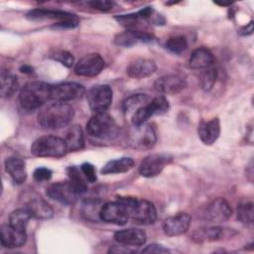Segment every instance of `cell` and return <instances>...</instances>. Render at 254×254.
I'll list each match as a JSON object with an SVG mask.
<instances>
[{
	"instance_id": "8d00e7d4",
	"label": "cell",
	"mask_w": 254,
	"mask_h": 254,
	"mask_svg": "<svg viewBox=\"0 0 254 254\" xmlns=\"http://www.w3.org/2000/svg\"><path fill=\"white\" fill-rule=\"evenodd\" d=\"M115 20L122 26L126 27L127 30H135L137 25L143 21L138 12L127 15H118L115 17Z\"/></svg>"
},
{
	"instance_id": "7402d4cb",
	"label": "cell",
	"mask_w": 254,
	"mask_h": 254,
	"mask_svg": "<svg viewBox=\"0 0 254 254\" xmlns=\"http://www.w3.org/2000/svg\"><path fill=\"white\" fill-rule=\"evenodd\" d=\"M197 132L203 144H213L220 134V123L218 118H212L209 121H201L198 125Z\"/></svg>"
},
{
	"instance_id": "d590c367",
	"label": "cell",
	"mask_w": 254,
	"mask_h": 254,
	"mask_svg": "<svg viewBox=\"0 0 254 254\" xmlns=\"http://www.w3.org/2000/svg\"><path fill=\"white\" fill-rule=\"evenodd\" d=\"M166 48L172 53L181 54L188 48L187 39L184 36L172 37L167 41Z\"/></svg>"
},
{
	"instance_id": "ffe728a7",
	"label": "cell",
	"mask_w": 254,
	"mask_h": 254,
	"mask_svg": "<svg viewBox=\"0 0 254 254\" xmlns=\"http://www.w3.org/2000/svg\"><path fill=\"white\" fill-rule=\"evenodd\" d=\"M157 69V64L150 59H137L129 64L126 73L133 78H144L153 74Z\"/></svg>"
},
{
	"instance_id": "3957f363",
	"label": "cell",
	"mask_w": 254,
	"mask_h": 254,
	"mask_svg": "<svg viewBox=\"0 0 254 254\" xmlns=\"http://www.w3.org/2000/svg\"><path fill=\"white\" fill-rule=\"evenodd\" d=\"M117 199L126 205L129 217L136 223L147 225L155 222L157 211L151 201L130 196H119Z\"/></svg>"
},
{
	"instance_id": "1f68e13d",
	"label": "cell",
	"mask_w": 254,
	"mask_h": 254,
	"mask_svg": "<svg viewBox=\"0 0 254 254\" xmlns=\"http://www.w3.org/2000/svg\"><path fill=\"white\" fill-rule=\"evenodd\" d=\"M217 78V71L213 66H209L207 68L201 69L199 74V83L203 90H210Z\"/></svg>"
},
{
	"instance_id": "83f0119b",
	"label": "cell",
	"mask_w": 254,
	"mask_h": 254,
	"mask_svg": "<svg viewBox=\"0 0 254 254\" xmlns=\"http://www.w3.org/2000/svg\"><path fill=\"white\" fill-rule=\"evenodd\" d=\"M66 175L68 177L69 184L77 194L83 193L87 190V180L80 169L75 166H70L66 169Z\"/></svg>"
},
{
	"instance_id": "277c9868",
	"label": "cell",
	"mask_w": 254,
	"mask_h": 254,
	"mask_svg": "<svg viewBox=\"0 0 254 254\" xmlns=\"http://www.w3.org/2000/svg\"><path fill=\"white\" fill-rule=\"evenodd\" d=\"M66 152L64 139L53 135L39 137L31 146V153L36 157L60 158L64 156Z\"/></svg>"
},
{
	"instance_id": "6da1fadb",
	"label": "cell",
	"mask_w": 254,
	"mask_h": 254,
	"mask_svg": "<svg viewBox=\"0 0 254 254\" xmlns=\"http://www.w3.org/2000/svg\"><path fill=\"white\" fill-rule=\"evenodd\" d=\"M74 116L73 108L65 102L52 103L38 115L39 124L46 129H61L67 126Z\"/></svg>"
},
{
	"instance_id": "9a60e30c",
	"label": "cell",
	"mask_w": 254,
	"mask_h": 254,
	"mask_svg": "<svg viewBox=\"0 0 254 254\" xmlns=\"http://www.w3.org/2000/svg\"><path fill=\"white\" fill-rule=\"evenodd\" d=\"M47 194L50 198L65 205L72 204L77 195L68 181L58 182L51 185L47 189Z\"/></svg>"
},
{
	"instance_id": "e0dca14e",
	"label": "cell",
	"mask_w": 254,
	"mask_h": 254,
	"mask_svg": "<svg viewBox=\"0 0 254 254\" xmlns=\"http://www.w3.org/2000/svg\"><path fill=\"white\" fill-rule=\"evenodd\" d=\"M186 79L179 74H166L154 82L155 89L162 94H177L186 87Z\"/></svg>"
},
{
	"instance_id": "44dd1931",
	"label": "cell",
	"mask_w": 254,
	"mask_h": 254,
	"mask_svg": "<svg viewBox=\"0 0 254 254\" xmlns=\"http://www.w3.org/2000/svg\"><path fill=\"white\" fill-rule=\"evenodd\" d=\"M153 36L147 32L139 30H126L116 35L114 42L116 45L121 47H132L138 43L151 42Z\"/></svg>"
},
{
	"instance_id": "ac0fdd59",
	"label": "cell",
	"mask_w": 254,
	"mask_h": 254,
	"mask_svg": "<svg viewBox=\"0 0 254 254\" xmlns=\"http://www.w3.org/2000/svg\"><path fill=\"white\" fill-rule=\"evenodd\" d=\"M0 232L1 244L6 248H17L23 246L26 243V231L14 228L10 224L2 225Z\"/></svg>"
},
{
	"instance_id": "2e32d148",
	"label": "cell",
	"mask_w": 254,
	"mask_h": 254,
	"mask_svg": "<svg viewBox=\"0 0 254 254\" xmlns=\"http://www.w3.org/2000/svg\"><path fill=\"white\" fill-rule=\"evenodd\" d=\"M191 217L186 212H180L167 217L163 222V230L168 236H179L186 233L190 225Z\"/></svg>"
},
{
	"instance_id": "ee69618b",
	"label": "cell",
	"mask_w": 254,
	"mask_h": 254,
	"mask_svg": "<svg viewBox=\"0 0 254 254\" xmlns=\"http://www.w3.org/2000/svg\"><path fill=\"white\" fill-rule=\"evenodd\" d=\"M253 32V22L251 21L249 24H247L246 26H243L240 30H239V34L242 36H246V35H250Z\"/></svg>"
},
{
	"instance_id": "52a82bcc",
	"label": "cell",
	"mask_w": 254,
	"mask_h": 254,
	"mask_svg": "<svg viewBox=\"0 0 254 254\" xmlns=\"http://www.w3.org/2000/svg\"><path fill=\"white\" fill-rule=\"evenodd\" d=\"M112 88L107 84H97L88 89L86 100L89 108L95 113L106 112L112 103Z\"/></svg>"
},
{
	"instance_id": "d4e9b609",
	"label": "cell",
	"mask_w": 254,
	"mask_h": 254,
	"mask_svg": "<svg viewBox=\"0 0 254 254\" xmlns=\"http://www.w3.org/2000/svg\"><path fill=\"white\" fill-rule=\"evenodd\" d=\"M227 230L220 226H206L196 229L192 233V239L195 242H204V241H217L226 236Z\"/></svg>"
},
{
	"instance_id": "603a6c76",
	"label": "cell",
	"mask_w": 254,
	"mask_h": 254,
	"mask_svg": "<svg viewBox=\"0 0 254 254\" xmlns=\"http://www.w3.org/2000/svg\"><path fill=\"white\" fill-rule=\"evenodd\" d=\"M6 172L10 175L15 184L21 185L27 179L26 164L24 160L18 157H9L5 161Z\"/></svg>"
},
{
	"instance_id": "cb8c5ba5",
	"label": "cell",
	"mask_w": 254,
	"mask_h": 254,
	"mask_svg": "<svg viewBox=\"0 0 254 254\" xmlns=\"http://www.w3.org/2000/svg\"><path fill=\"white\" fill-rule=\"evenodd\" d=\"M214 63V56L212 53L203 47L197 48L192 51L189 64L191 68L194 69H204L212 66Z\"/></svg>"
},
{
	"instance_id": "8992f818",
	"label": "cell",
	"mask_w": 254,
	"mask_h": 254,
	"mask_svg": "<svg viewBox=\"0 0 254 254\" xmlns=\"http://www.w3.org/2000/svg\"><path fill=\"white\" fill-rule=\"evenodd\" d=\"M27 18L33 21L54 20L57 27L68 29L76 27L79 23L78 18L74 14L52 9H34L27 14Z\"/></svg>"
},
{
	"instance_id": "836d02e7",
	"label": "cell",
	"mask_w": 254,
	"mask_h": 254,
	"mask_svg": "<svg viewBox=\"0 0 254 254\" xmlns=\"http://www.w3.org/2000/svg\"><path fill=\"white\" fill-rule=\"evenodd\" d=\"M149 106L153 112V115H162L168 112L170 108L169 101L164 95H159L149 101Z\"/></svg>"
},
{
	"instance_id": "d6986e66",
	"label": "cell",
	"mask_w": 254,
	"mask_h": 254,
	"mask_svg": "<svg viewBox=\"0 0 254 254\" xmlns=\"http://www.w3.org/2000/svg\"><path fill=\"white\" fill-rule=\"evenodd\" d=\"M114 239L122 245L139 247L145 244L147 235L140 228H127L116 231L114 233Z\"/></svg>"
},
{
	"instance_id": "f546056e",
	"label": "cell",
	"mask_w": 254,
	"mask_h": 254,
	"mask_svg": "<svg viewBox=\"0 0 254 254\" xmlns=\"http://www.w3.org/2000/svg\"><path fill=\"white\" fill-rule=\"evenodd\" d=\"M149 102V96L144 93H136L127 97L122 104V109L125 114H133L140 107Z\"/></svg>"
},
{
	"instance_id": "484cf974",
	"label": "cell",
	"mask_w": 254,
	"mask_h": 254,
	"mask_svg": "<svg viewBox=\"0 0 254 254\" xmlns=\"http://www.w3.org/2000/svg\"><path fill=\"white\" fill-rule=\"evenodd\" d=\"M134 167V161L130 157H122L107 162L100 170L102 175L121 174L130 171Z\"/></svg>"
},
{
	"instance_id": "7c38bea8",
	"label": "cell",
	"mask_w": 254,
	"mask_h": 254,
	"mask_svg": "<svg viewBox=\"0 0 254 254\" xmlns=\"http://www.w3.org/2000/svg\"><path fill=\"white\" fill-rule=\"evenodd\" d=\"M104 60L97 53H90L83 56L75 64L74 72L80 76H94L104 67Z\"/></svg>"
},
{
	"instance_id": "5b68a950",
	"label": "cell",
	"mask_w": 254,
	"mask_h": 254,
	"mask_svg": "<svg viewBox=\"0 0 254 254\" xmlns=\"http://www.w3.org/2000/svg\"><path fill=\"white\" fill-rule=\"evenodd\" d=\"M87 133L95 138L110 139L117 134V125L114 119L106 112L95 113L86 124Z\"/></svg>"
},
{
	"instance_id": "30bf717a",
	"label": "cell",
	"mask_w": 254,
	"mask_h": 254,
	"mask_svg": "<svg viewBox=\"0 0 254 254\" xmlns=\"http://www.w3.org/2000/svg\"><path fill=\"white\" fill-rule=\"evenodd\" d=\"M134 131L130 134L131 146L141 151L151 149L157 141L155 128L149 124L134 126Z\"/></svg>"
},
{
	"instance_id": "f35d334b",
	"label": "cell",
	"mask_w": 254,
	"mask_h": 254,
	"mask_svg": "<svg viewBox=\"0 0 254 254\" xmlns=\"http://www.w3.org/2000/svg\"><path fill=\"white\" fill-rule=\"evenodd\" d=\"M52 58H53L55 61L61 63V64H64V66H66V67L72 66V64H73V63H74L73 56H72L70 53L66 52V51H59V52H56V53L52 56Z\"/></svg>"
},
{
	"instance_id": "b9f144b4",
	"label": "cell",
	"mask_w": 254,
	"mask_h": 254,
	"mask_svg": "<svg viewBox=\"0 0 254 254\" xmlns=\"http://www.w3.org/2000/svg\"><path fill=\"white\" fill-rule=\"evenodd\" d=\"M88 5H90L93 9L106 12L113 8L114 3L112 1H107V0H93L88 2Z\"/></svg>"
},
{
	"instance_id": "d6a6232c",
	"label": "cell",
	"mask_w": 254,
	"mask_h": 254,
	"mask_svg": "<svg viewBox=\"0 0 254 254\" xmlns=\"http://www.w3.org/2000/svg\"><path fill=\"white\" fill-rule=\"evenodd\" d=\"M254 209L252 202H241L237 206V218L244 224L253 222Z\"/></svg>"
},
{
	"instance_id": "60d3db41",
	"label": "cell",
	"mask_w": 254,
	"mask_h": 254,
	"mask_svg": "<svg viewBox=\"0 0 254 254\" xmlns=\"http://www.w3.org/2000/svg\"><path fill=\"white\" fill-rule=\"evenodd\" d=\"M52 175H53V172L48 169V168H44V167H41V168H38L34 171V179L35 181L37 182H45V181H49L51 178H52Z\"/></svg>"
},
{
	"instance_id": "4316f807",
	"label": "cell",
	"mask_w": 254,
	"mask_h": 254,
	"mask_svg": "<svg viewBox=\"0 0 254 254\" xmlns=\"http://www.w3.org/2000/svg\"><path fill=\"white\" fill-rule=\"evenodd\" d=\"M64 142L67 152L79 151L84 147V137L82 129L79 125L71 126L66 132Z\"/></svg>"
},
{
	"instance_id": "ab89813d",
	"label": "cell",
	"mask_w": 254,
	"mask_h": 254,
	"mask_svg": "<svg viewBox=\"0 0 254 254\" xmlns=\"http://www.w3.org/2000/svg\"><path fill=\"white\" fill-rule=\"evenodd\" d=\"M80 170L82 172V174L84 175V177L86 178V180L90 183H94L96 181V171L95 168L92 164L90 163H83L80 166Z\"/></svg>"
},
{
	"instance_id": "ba28073f",
	"label": "cell",
	"mask_w": 254,
	"mask_h": 254,
	"mask_svg": "<svg viewBox=\"0 0 254 254\" xmlns=\"http://www.w3.org/2000/svg\"><path fill=\"white\" fill-rule=\"evenodd\" d=\"M23 207L27 209L32 217L39 219H49L54 215V210L50 204L38 193L34 191H27L20 197Z\"/></svg>"
},
{
	"instance_id": "9c48e42d",
	"label": "cell",
	"mask_w": 254,
	"mask_h": 254,
	"mask_svg": "<svg viewBox=\"0 0 254 254\" xmlns=\"http://www.w3.org/2000/svg\"><path fill=\"white\" fill-rule=\"evenodd\" d=\"M99 218L104 222L115 225H124L130 219L126 205L118 199L103 203L100 208Z\"/></svg>"
},
{
	"instance_id": "7a4b0ae2",
	"label": "cell",
	"mask_w": 254,
	"mask_h": 254,
	"mask_svg": "<svg viewBox=\"0 0 254 254\" xmlns=\"http://www.w3.org/2000/svg\"><path fill=\"white\" fill-rule=\"evenodd\" d=\"M52 85L44 81L27 82L20 90L19 100L23 108L34 110L44 105L51 98Z\"/></svg>"
},
{
	"instance_id": "e575fe53",
	"label": "cell",
	"mask_w": 254,
	"mask_h": 254,
	"mask_svg": "<svg viewBox=\"0 0 254 254\" xmlns=\"http://www.w3.org/2000/svg\"><path fill=\"white\" fill-rule=\"evenodd\" d=\"M153 116V112L149 106V102L140 107L138 110H136L133 114H132V124L133 126H140L143 125L147 122V120Z\"/></svg>"
},
{
	"instance_id": "8fae6325",
	"label": "cell",
	"mask_w": 254,
	"mask_h": 254,
	"mask_svg": "<svg viewBox=\"0 0 254 254\" xmlns=\"http://www.w3.org/2000/svg\"><path fill=\"white\" fill-rule=\"evenodd\" d=\"M84 92V86L77 82H62L52 86L51 99L56 102H66L80 98Z\"/></svg>"
},
{
	"instance_id": "5bb4252c",
	"label": "cell",
	"mask_w": 254,
	"mask_h": 254,
	"mask_svg": "<svg viewBox=\"0 0 254 254\" xmlns=\"http://www.w3.org/2000/svg\"><path fill=\"white\" fill-rule=\"evenodd\" d=\"M232 208L227 200L218 197L209 202L204 210V218L210 222L221 223L230 218Z\"/></svg>"
},
{
	"instance_id": "f6af8a7d",
	"label": "cell",
	"mask_w": 254,
	"mask_h": 254,
	"mask_svg": "<svg viewBox=\"0 0 254 254\" xmlns=\"http://www.w3.org/2000/svg\"><path fill=\"white\" fill-rule=\"evenodd\" d=\"M20 69H21L22 72H25V73H31V72H33V68H32L31 66H28V65H24V66H22Z\"/></svg>"
},
{
	"instance_id": "f1b7e54d",
	"label": "cell",
	"mask_w": 254,
	"mask_h": 254,
	"mask_svg": "<svg viewBox=\"0 0 254 254\" xmlns=\"http://www.w3.org/2000/svg\"><path fill=\"white\" fill-rule=\"evenodd\" d=\"M1 96L4 98L11 97L18 89L17 76L8 70L1 71Z\"/></svg>"
},
{
	"instance_id": "4dcf8cb0",
	"label": "cell",
	"mask_w": 254,
	"mask_h": 254,
	"mask_svg": "<svg viewBox=\"0 0 254 254\" xmlns=\"http://www.w3.org/2000/svg\"><path fill=\"white\" fill-rule=\"evenodd\" d=\"M31 213L24 207L15 209L9 216V224L19 230H26V227L31 219Z\"/></svg>"
},
{
	"instance_id": "4fadbf2b",
	"label": "cell",
	"mask_w": 254,
	"mask_h": 254,
	"mask_svg": "<svg viewBox=\"0 0 254 254\" xmlns=\"http://www.w3.org/2000/svg\"><path fill=\"white\" fill-rule=\"evenodd\" d=\"M172 161V158L164 154H151L143 159L139 166L142 177L153 178L161 174L164 168Z\"/></svg>"
},
{
	"instance_id": "74e56055",
	"label": "cell",
	"mask_w": 254,
	"mask_h": 254,
	"mask_svg": "<svg viewBox=\"0 0 254 254\" xmlns=\"http://www.w3.org/2000/svg\"><path fill=\"white\" fill-rule=\"evenodd\" d=\"M102 204H100L99 200L96 199H87L84 201L82 205L83 214L87 219H95V216L99 217V212Z\"/></svg>"
},
{
	"instance_id": "7bdbcfd3",
	"label": "cell",
	"mask_w": 254,
	"mask_h": 254,
	"mask_svg": "<svg viewBox=\"0 0 254 254\" xmlns=\"http://www.w3.org/2000/svg\"><path fill=\"white\" fill-rule=\"evenodd\" d=\"M142 252H144V253H170L171 251L167 247H165L161 244L153 243V244L146 246V248H144L142 250Z\"/></svg>"
}]
</instances>
